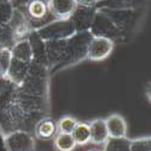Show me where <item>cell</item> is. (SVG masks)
Instances as JSON below:
<instances>
[{
    "label": "cell",
    "instance_id": "6da1fadb",
    "mask_svg": "<svg viewBox=\"0 0 151 151\" xmlns=\"http://www.w3.org/2000/svg\"><path fill=\"white\" fill-rule=\"evenodd\" d=\"M48 68L46 65L39 64L34 60L30 62L27 78L22 85L17 87L18 91L39 97H47L48 87Z\"/></svg>",
    "mask_w": 151,
    "mask_h": 151
},
{
    "label": "cell",
    "instance_id": "7a4b0ae2",
    "mask_svg": "<svg viewBox=\"0 0 151 151\" xmlns=\"http://www.w3.org/2000/svg\"><path fill=\"white\" fill-rule=\"evenodd\" d=\"M92 37L90 32L75 33L71 37L67 39L65 45V58L60 69H65L68 67L75 65L81 60L87 58V47Z\"/></svg>",
    "mask_w": 151,
    "mask_h": 151
},
{
    "label": "cell",
    "instance_id": "3957f363",
    "mask_svg": "<svg viewBox=\"0 0 151 151\" xmlns=\"http://www.w3.org/2000/svg\"><path fill=\"white\" fill-rule=\"evenodd\" d=\"M40 39L44 41L65 40L71 37L76 30L70 18L68 19H53L40 29L35 30Z\"/></svg>",
    "mask_w": 151,
    "mask_h": 151
},
{
    "label": "cell",
    "instance_id": "277c9868",
    "mask_svg": "<svg viewBox=\"0 0 151 151\" xmlns=\"http://www.w3.org/2000/svg\"><path fill=\"white\" fill-rule=\"evenodd\" d=\"M22 10L30 24L32 30L40 29L55 19L50 14L47 0H30Z\"/></svg>",
    "mask_w": 151,
    "mask_h": 151
},
{
    "label": "cell",
    "instance_id": "5b68a950",
    "mask_svg": "<svg viewBox=\"0 0 151 151\" xmlns=\"http://www.w3.org/2000/svg\"><path fill=\"white\" fill-rule=\"evenodd\" d=\"M90 33L93 36H104L108 39L116 41V40H121L124 36V34L116 27V24L112 22L105 14H103L102 11L97 10L93 22L91 24L90 28Z\"/></svg>",
    "mask_w": 151,
    "mask_h": 151
},
{
    "label": "cell",
    "instance_id": "8992f818",
    "mask_svg": "<svg viewBox=\"0 0 151 151\" xmlns=\"http://www.w3.org/2000/svg\"><path fill=\"white\" fill-rule=\"evenodd\" d=\"M6 151H35V138L30 132L17 129L4 137Z\"/></svg>",
    "mask_w": 151,
    "mask_h": 151
},
{
    "label": "cell",
    "instance_id": "52a82bcc",
    "mask_svg": "<svg viewBox=\"0 0 151 151\" xmlns=\"http://www.w3.org/2000/svg\"><path fill=\"white\" fill-rule=\"evenodd\" d=\"M115 42L104 36H93L88 42L87 47V59L92 62L104 60L114 51Z\"/></svg>",
    "mask_w": 151,
    "mask_h": 151
},
{
    "label": "cell",
    "instance_id": "ba28073f",
    "mask_svg": "<svg viewBox=\"0 0 151 151\" xmlns=\"http://www.w3.org/2000/svg\"><path fill=\"white\" fill-rule=\"evenodd\" d=\"M103 14H105L112 22L116 24V27L124 34L126 30L129 29L135 21L139 17V9L138 10H109V9H100Z\"/></svg>",
    "mask_w": 151,
    "mask_h": 151
},
{
    "label": "cell",
    "instance_id": "9c48e42d",
    "mask_svg": "<svg viewBox=\"0 0 151 151\" xmlns=\"http://www.w3.org/2000/svg\"><path fill=\"white\" fill-rule=\"evenodd\" d=\"M96 12H97L96 7H82V6L76 7V10L74 11V14L70 17L76 33L90 32Z\"/></svg>",
    "mask_w": 151,
    "mask_h": 151
},
{
    "label": "cell",
    "instance_id": "30bf717a",
    "mask_svg": "<svg viewBox=\"0 0 151 151\" xmlns=\"http://www.w3.org/2000/svg\"><path fill=\"white\" fill-rule=\"evenodd\" d=\"M9 26L14 33L15 36V40H22V39H27L28 35L32 32L30 28V24L24 15L23 10L19 9H14V15H12V18L9 23Z\"/></svg>",
    "mask_w": 151,
    "mask_h": 151
},
{
    "label": "cell",
    "instance_id": "8fae6325",
    "mask_svg": "<svg viewBox=\"0 0 151 151\" xmlns=\"http://www.w3.org/2000/svg\"><path fill=\"white\" fill-rule=\"evenodd\" d=\"M50 14L55 19H68L71 17L78 5L75 0H47Z\"/></svg>",
    "mask_w": 151,
    "mask_h": 151
},
{
    "label": "cell",
    "instance_id": "7c38bea8",
    "mask_svg": "<svg viewBox=\"0 0 151 151\" xmlns=\"http://www.w3.org/2000/svg\"><path fill=\"white\" fill-rule=\"evenodd\" d=\"M34 134L40 140H52L57 134V122L50 117H42L34 126Z\"/></svg>",
    "mask_w": 151,
    "mask_h": 151
},
{
    "label": "cell",
    "instance_id": "4fadbf2b",
    "mask_svg": "<svg viewBox=\"0 0 151 151\" xmlns=\"http://www.w3.org/2000/svg\"><path fill=\"white\" fill-rule=\"evenodd\" d=\"M29 64L28 63H23V62H19V60H16V59L12 58L5 76L7 78V80L11 83H14L15 86L19 87L22 85V82L24 81V79L27 78V74H28V70H29Z\"/></svg>",
    "mask_w": 151,
    "mask_h": 151
},
{
    "label": "cell",
    "instance_id": "5bb4252c",
    "mask_svg": "<svg viewBox=\"0 0 151 151\" xmlns=\"http://www.w3.org/2000/svg\"><path fill=\"white\" fill-rule=\"evenodd\" d=\"M146 0H99L96 5L97 10H138L144 6Z\"/></svg>",
    "mask_w": 151,
    "mask_h": 151
},
{
    "label": "cell",
    "instance_id": "9a60e30c",
    "mask_svg": "<svg viewBox=\"0 0 151 151\" xmlns=\"http://www.w3.org/2000/svg\"><path fill=\"white\" fill-rule=\"evenodd\" d=\"M105 124L109 138H126V135H127V122L121 115L112 114L108 116L105 119Z\"/></svg>",
    "mask_w": 151,
    "mask_h": 151
},
{
    "label": "cell",
    "instance_id": "2e32d148",
    "mask_svg": "<svg viewBox=\"0 0 151 151\" xmlns=\"http://www.w3.org/2000/svg\"><path fill=\"white\" fill-rule=\"evenodd\" d=\"M90 127V143L96 145H104L109 140V134L104 119H96L91 123Z\"/></svg>",
    "mask_w": 151,
    "mask_h": 151
},
{
    "label": "cell",
    "instance_id": "e0dca14e",
    "mask_svg": "<svg viewBox=\"0 0 151 151\" xmlns=\"http://www.w3.org/2000/svg\"><path fill=\"white\" fill-rule=\"evenodd\" d=\"M11 53H12V58L23 62V63H29L33 60V50H32V45L27 39H22L15 42V45L11 47Z\"/></svg>",
    "mask_w": 151,
    "mask_h": 151
},
{
    "label": "cell",
    "instance_id": "ac0fdd59",
    "mask_svg": "<svg viewBox=\"0 0 151 151\" xmlns=\"http://www.w3.org/2000/svg\"><path fill=\"white\" fill-rule=\"evenodd\" d=\"M71 137L76 145H86L90 143V127L86 122H78L74 131L71 132Z\"/></svg>",
    "mask_w": 151,
    "mask_h": 151
},
{
    "label": "cell",
    "instance_id": "d6986e66",
    "mask_svg": "<svg viewBox=\"0 0 151 151\" xmlns=\"http://www.w3.org/2000/svg\"><path fill=\"white\" fill-rule=\"evenodd\" d=\"M52 140L56 151H74L76 147V144H75L71 134L57 133Z\"/></svg>",
    "mask_w": 151,
    "mask_h": 151
},
{
    "label": "cell",
    "instance_id": "ffe728a7",
    "mask_svg": "<svg viewBox=\"0 0 151 151\" xmlns=\"http://www.w3.org/2000/svg\"><path fill=\"white\" fill-rule=\"evenodd\" d=\"M104 151H129V140L127 138H109L104 144Z\"/></svg>",
    "mask_w": 151,
    "mask_h": 151
},
{
    "label": "cell",
    "instance_id": "44dd1931",
    "mask_svg": "<svg viewBox=\"0 0 151 151\" xmlns=\"http://www.w3.org/2000/svg\"><path fill=\"white\" fill-rule=\"evenodd\" d=\"M78 120L73 116H63L62 119L58 120L57 122V133H63V134H71L74 131L75 126L78 124Z\"/></svg>",
    "mask_w": 151,
    "mask_h": 151
},
{
    "label": "cell",
    "instance_id": "7402d4cb",
    "mask_svg": "<svg viewBox=\"0 0 151 151\" xmlns=\"http://www.w3.org/2000/svg\"><path fill=\"white\" fill-rule=\"evenodd\" d=\"M129 151H151V138L142 137L129 140Z\"/></svg>",
    "mask_w": 151,
    "mask_h": 151
},
{
    "label": "cell",
    "instance_id": "603a6c76",
    "mask_svg": "<svg viewBox=\"0 0 151 151\" xmlns=\"http://www.w3.org/2000/svg\"><path fill=\"white\" fill-rule=\"evenodd\" d=\"M12 15H14V7L11 3H0V28L7 26Z\"/></svg>",
    "mask_w": 151,
    "mask_h": 151
},
{
    "label": "cell",
    "instance_id": "cb8c5ba5",
    "mask_svg": "<svg viewBox=\"0 0 151 151\" xmlns=\"http://www.w3.org/2000/svg\"><path fill=\"white\" fill-rule=\"evenodd\" d=\"M11 60H12L11 48H1V51H0V69H1L3 75H6Z\"/></svg>",
    "mask_w": 151,
    "mask_h": 151
},
{
    "label": "cell",
    "instance_id": "d4e9b609",
    "mask_svg": "<svg viewBox=\"0 0 151 151\" xmlns=\"http://www.w3.org/2000/svg\"><path fill=\"white\" fill-rule=\"evenodd\" d=\"M15 85L11 83L6 76H4V75H0V96L4 94L5 92H7L10 88H12Z\"/></svg>",
    "mask_w": 151,
    "mask_h": 151
},
{
    "label": "cell",
    "instance_id": "484cf974",
    "mask_svg": "<svg viewBox=\"0 0 151 151\" xmlns=\"http://www.w3.org/2000/svg\"><path fill=\"white\" fill-rule=\"evenodd\" d=\"M98 1L99 0H75L76 5L82 7H96Z\"/></svg>",
    "mask_w": 151,
    "mask_h": 151
},
{
    "label": "cell",
    "instance_id": "4316f807",
    "mask_svg": "<svg viewBox=\"0 0 151 151\" xmlns=\"http://www.w3.org/2000/svg\"><path fill=\"white\" fill-rule=\"evenodd\" d=\"M29 1H30V0H12L11 5H12V7H14V9H19V10H22Z\"/></svg>",
    "mask_w": 151,
    "mask_h": 151
},
{
    "label": "cell",
    "instance_id": "83f0119b",
    "mask_svg": "<svg viewBox=\"0 0 151 151\" xmlns=\"http://www.w3.org/2000/svg\"><path fill=\"white\" fill-rule=\"evenodd\" d=\"M12 0H0V3H11Z\"/></svg>",
    "mask_w": 151,
    "mask_h": 151
},
{
    "label": "cell",
    "instance_id": "f1b7e54d",
    "mask_svg": "<svg viewBox=\"0 0 151 151\" xmlns=\"http://www.w3.org/2000/svg\"><path fill=\"white\" fill-rule=\"evenodd\" d=\"M88 151H99V150H88Z\"/></svg>",
    "mask_w": 151,
    "mask_h": 151
},
{
    "label": "cell",
    "instance_id": "f546056e",
    "mask_svg": "<svg viewBox=\"0 0 151 151\" xmlns=\"http://www.w3.org/2000/svg\"><path fill=\"white\" fill-rule=\"evenodd\" d=\"M1 48H3V47H1V46H0V51H1Z\"/></svg>",
    "mask_w": 151,
    "mask_h": 151
}]
</instances>
